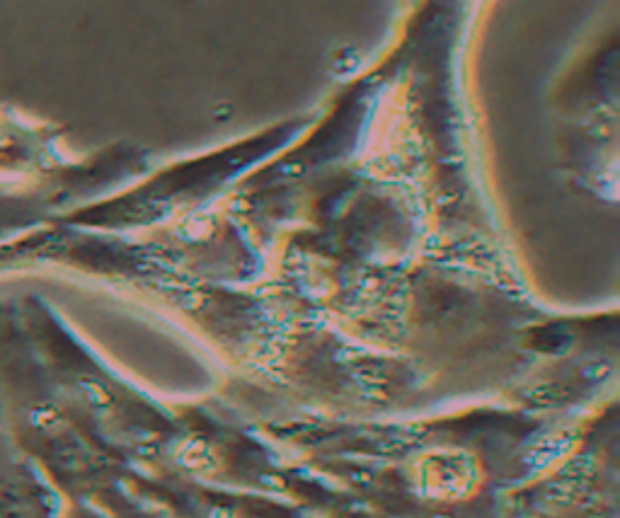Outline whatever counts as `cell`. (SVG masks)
<instances>
[{
  "instance_id": "obj_1",
  "label": "cell",
  "mask_w": 620,
  "mask_h": 518,
  "mask_svg": "<svg viewBox=\"0 0 620 518\" xmlns=\"http://www.w3.org/2000/svg\"><path fill=\"white\" fill-rule=\"evenodd\" d=\"M58 174L49 170L37 131L10 104L0 102V182Z\"/></svg>"
}]
</instances>
